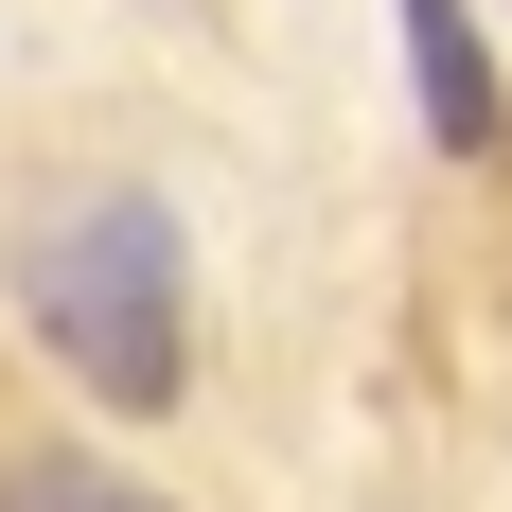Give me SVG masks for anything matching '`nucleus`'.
<instances>
[{"instance_id":"f257e3e1","label":"nucleus","mask_w":512,"mask_h":512,"mask_svg":"<svg viewBox=\"0 0 512 512\" xmlns=\"http://www.w3.org/2000/svg\"><path fill=\"white\" fill-rule=\"evenodd\" d=\"M18 318H36V354L89 389V407L159 424L195 389V248H177V212L159 195H71L18 230Z\"/></svg>"},{"instance_id":"f03ea898","label":"nucleus","mask_w":512,"mask_h":512,"mask_svg":"<svg viewBox=\"0 0 512 512\" xmlns=\"http://www.w3.org/2000/svg\"><path fill=\"white\" fill-rule=\"evenodd\" d=\"M407 18V89L442 159H495V53H477V0H389Z\"/></svg>"},{"instance_id":"7ed1b4c3","label":"nucleus","mask_w":512,"mask_h":512,"mask_svg":"<svg viewBox=\"0 0 512 512\" xmlns=\"http://www.w3.org/2000/svg\"><path fill=\"white\" fill-rule=\"evenodd\" d=\"M0 512H159V495L106 460H0Z\"/></svg>"}]
</instances>
